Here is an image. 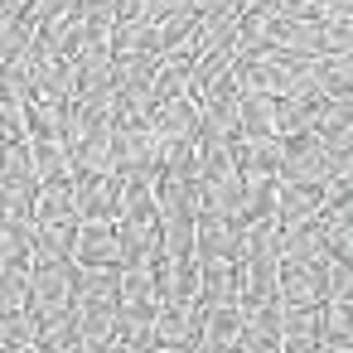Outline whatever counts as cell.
<instances>
[{"label":"cell","mask_w":353,"mask_h":353,"mask_svg":"<svg viewBox=\"0 0 353 353\" xmlns=\"http://www.w3.org/2000/svg\"><path fill=\"white\" fill-rule=\"evenodd\" d=\"M232 10H242V0H199V20H218Z\"/></svg>","instance_id":"30"},{"label":"cell","mask_w":353,"mask_h":353,"mask_svg":"<svg viewBox=\"0 0 353 353\" xmlns=\"http://www.w3.org/2000/svg\"><path fill=\"white\" fill-rule=\"evenodd\" d=\"M199 305H242V271L228 261L203 266V300Z\"/></svg>","instance_id":"18"},{"label":"cell","mask_w":353,"mask_h":353,"mask_svg":"<svg viewBox=\"0 0 353 353\" xmlns=\"http://www.w3.org/2000/svg\"><path fill=\"white\" fill-rule=\"evenodd\" d=\"M324 213V189L314 184H276V223L281 228H300V223H314Z\"/></svg>","instance_id":"8"},{"label":"cell","mask_w":353,"mask_h":353,"mask_svg":"<svg viewBox=\"0 0 353 353\" xmlns=\"http://www.w3.org/2000/svg\"><path fill=\"white\" fill-rule=\"evenodd\" d=\"M78 266H121V247H117V223H83L78 237Z\"/></svg>","instance_id":"12"},{"label":"cell","mask_w":353,"mask_h":353,"mask_svg":"<svg viewBox=\"0 0 353 353\" xmlns=\"http://www.w3.org/2000/svg\"><path fill=\"white\" fill-rule=\"evenodd\" d=\"M324 353H353V348H324Z\"/></svg>","instance_id":"32"},{"label":"cell","mask_w":353,"mask_h":353,"mask_svg":"<svg viewBox=\"0 0 353 353\" xmlns=\"http://www.w3.org/2000/svg\"><path fill=\"white\" fill-rule=\"evenodd\" d=\"M121 305H160L155 266H121Z\"/></svg>","instance_id":"25"},{"label":"cell","mask_w":353,"mask_h":353,"mask_svg":"<svg viewBox=\"0 0 353 353\" xmlns=\"http://www.w3.org/2000/svg\"><path fill=\"white\" fill-rule=\"evenodd\" d=\"M121 194H126V179L117 174L73 179V208L83 223H121Z\"/></svg>","instance_id":"1"},{"label":"cell","mask_w":353,"mask_h":353,"mask_svg":"<svg viewBox=\"0 0 353 353\" xmlns=\"http://www.w3.org/2000/svg\"><path fill=\"white\" fill-rule=\"evenodd\" d=\"M281 179H285V184H314V189H324V184H329V145H324L314 131L285 141Z\"/></svg>","instance_id":"3"},{"label":"cell","mask_w":353,"mask_h":353,"mask_svg":"<svg viewBox=\"0 0 353 353\" xmlns=\"http://www.w3.org/2000/svg\"><path fill=\"white\" fill-rule=\"evenodd\" d=\"M232 165L247 184H276L281 165H285V141H237L232 145Z\"/></svg>","instance_id":"4"},{"label":"cell","mask_w":353,"mask_h":353,"mask_svg":"<svg viewBox=\"0 0 353 353\" xmlns=\"http://www.w3.org/2000/svg\"><path fill=\"white\" fill-rule=\"evenodd\" d=\"M199 329H203V305H160V314H155V334H150V339H155V348L174 353V348L194 343Z\"/></svg>","instance_id":"6"},{"label":"cell","mask_w":353,"mask_h":353,"mask_svg":"<svg viewBox=\"0 0 353 353\" xmlns=\"http://www.w3.org/2000/svg\"><path fill=\"white\" fill-rule=\"evenodd\" d=\"M0 184H39L30 141H0Z\"/></svg>","instance_id":"22"},{"label":"cell","mask_w":353,"mask_h":353,"mask_svg":"<svg viewBox=\"0 0 353 353\" xmlns=\"http://www.w3.org/2000/svg\"><path fill=\"white\" fill-rule=\"evenodd\" d=\"M34 261V223H0V266Z\"/></svg>","instance_id":"24"},{"label":"cell","mask_w":353,"mask_h":353,"mask_svg":"<svg viewBox=\"0 0 353 353\" xmlns=\"http://www.w3.org/2000/svg\"><path fill=\"white\" fill-rule=\"evenodd\" d=\"M121 223H136V228H160L155 184H126V194H121Z\"/></svg>","instance_id":"20"},{"label":"cell","mask_w":353,"mask_h":353,"mask_svg":"<svg viewBox=\"0 0 353 353\" xmlns=\"http://www.w3.org/2000/svg\"><path fill=\"white\" fill-rule=\"evenodd\" d=\"M30 92H34V102H78V68L63 59H49V63L30 68Z\"/></svg>","instance_id":"9"},{"label":"cell","mask_w":353,"mask_h":353,"mask_svg":"<svg viewBox=\"0 0 353 353\" xmlns=\"http://www.w3.org/2000/svg\"><path fill=\"white\" fill-rule=\"evenodd\" d=\"M117 247H121V266H155L165 256L160 228H136V223H117Z\"/></svg>","instance_id":"13"},{"label":"cell","mask_w":353,"mask_h":353,"mask_svg":"<svg viewBox=\"0 0 353 353\" xmlns=\"http://www.w3.org/2000/svg\"><path fill=\"white\" fill-rule=\"evenodd\" d=\"M83 237V218L68 223H34V261H73Z\"/></svg>","instance_id":"10"},{"label":"cell","mask_w":353,"mask_h":353,"mask_svg":"<svg viewBox=\"0 0 353 353\" xmlns=\"http://www.w3.org/2000/svg\"><path fill=\"white\" fill-rule=\"evenodd\" d=\"M310 131H314V107L281 97L276 102V136L281 141H295V136H310Z\"/></svg>","instance_id":"26"},{"label":"cell","mask_w":353,"mask_h":353,"mask_svg":"<svg viewBox=\"0 0 353 353\" xmlns=\"http://www.w3.org/2000/svg\"><path fill=\"white\" fill-rule=\"evenodd\" d=\"M281 353H324V343H285Z\"/></svg>","instance_id":"31"},{"label":"cell","mask_w":353,"mask_h":353,"mask_svg":"<svg viewBox=\"0 0 353 353\" xmlns=\"http://www.w3.org/2000/svg\"><path fill=\"white\" fill-rule=\"evenodd\" d=\"M242 252H247V223H228V218H199V266H242Z\"/></svg>","instance_id":"2"},{"label":"cell","mask_w":353,"mask_h":353,"mask_svg":"<svg viewBox=\"0 0 353 353\" xmlns=\"http://www.w3.org/2000/svg\"><path fill=\"white\" fill-rule=\"evenodd\" d=\"M160 170L165 179H199V141H179V145H165L160 150Z\"/></svg>","instance_id":"27"},{"label":"cell","mask_w":353,"mask_h":353,"mask_svg":"<svg viewBox=\"0 0 353 353\" xmlns=\"http://www.w3.org/2000/svg\"><path fill=\"white\" fill-rule=\"evenodd\" d=\"M324 208H353V179H329L324 184Z\"/></svg>","instance_id":"29"},{"label":"cell","mask_w":353,"mask_h":353,"mask_svg":"<svg viewBox=\"0 0 353 353\" xmlns=\"http://www.w3.org/2000/svg\"><path fill=\"white\" fill-rule=\"evenodd\" d=\"M271 136H276V97H242V141H271Z\"/></svg>","instance_id":"19"},{"label":"cell","mask_w":353,"mask_h":353,"mask_svg":"<svg viewBox=\"0 0 353 353\" xmlns=\"http://www.w3.org/2000/svg\"><path fill=\"white\" fill-rule=\"evenodd\" d=\"M30 141H54L68 145L73 136V102H30Z\"/></svg>","instance_id":"11"},{"label":"cell","mask_w":353,"mask_h":353,"mask_svg":"<svg viewBox=\"0 0 353 353\" xmlns=\"http://www.w3.org/2000/svg\"><path fill=\"white\" fill-rule=\"evenodd\" d=\"M155 290L160 305H199L203 300V266L199 261H155Z\"/></svg>","instance_id":"5"},{"label":"cell","mask_w":353,"mask_h":353,"mask_svg":"<svg viewBox=\"0 0 353 353\" xmlns=\"http://www.w3.org/2000/svg\"><path fill=\"white\" fill-rule=\"evenodd\" d=\"M285 343H324V305L319 310H285Z\"/></svg>","instance_id":"28"},{"label":"cell","mask_w":353,"mask_h":353,"mask_svg":"<svg viewBox=\"0 0 353 353\" xmlns=\"http://www.w3.org/2000/svg\"><path fill=\"white\" fill-rule=\"evenodd\" d=\"M189 83H194V59H184V54L160 59V73H155V107L179 102V97H194Z\"/></svg>","instance_id":"15"},{"label":"cell","mask_w":353,"mask_h":353,"mask_svg":"<svg viewBox=\"0 0 353 353\" xmlns=\"http://www.w3.org/2000/svg\"><path fill=\"white\" fill-rule=\"evenodd\" d=\"M68 218H78L73 184H44L34 194V223H68Z\"/></svg>","instance_id":"23"},{"label":"cell","mask_w":353,"mask_h":353,"mask_svg":"<svg viewBox=\"0 0 353 353\" xmlns=\"http://www.w3.org/2000/svg\"><path fill=\"white\" fill-rule=\"evenodd\" d=\"M150 131L165 145H179V141H199V102L194 97H179V102H165L150 112Z\"/></svg>","instance_id":"7"},{"label":"cell","mask_w":353,"mask_h":353,"mask_svg":"<svg viewBox=\"0 0 353 353\" xmlns=\"http://www.w3.org/2000/svg\"><path fill=\"white\" fill-rule=\"evenodd\" d=\"M348 131H353V97H334V102L314 107V136L324 145L339 141V136H348Z\"/></svg>","instance_id":"21"},{"label":"cell","mask_w":353,"mask_h":353,"mask_svg":"<svg viewBox=\"0 0 353 353\" xmlns=\"http://www.w3.org/2000/svg\"><path fill=\"white\" fill-rule=\"evenodd\" d=\"M30 300H34L30 261H10V266H0V314H20V310H30Z\"/></svg>","instance_id":"16"},{"label":"cell","mask_w":353,"mask_h":353,"mask_svg":"<svg viewBox=\"0 0 353 353\" xmlns=\"http://www.w3.org/2000/svg\"><path fill=\"white\" fill-rule=\"evenodd\" d=\"M247 329V310L242 305H203V329L199 339H208L213 348H237Z\"/></svg>","instance_id":"14"},{"label":"cell","mask_w":353,"mask_h":353,"mask_svg":"<svg viewBox=\"0 0 353 353\" xmlns=\"http://www.w3.org/2000/svg\"><path fill=\"white\" fill-rule=\"evenodd\" d=\"M30 155H34V179H39V189H44V184H73V160H68V145H54V141H30Z\"/></svg>","instance_id":"17"}]
</instances>
